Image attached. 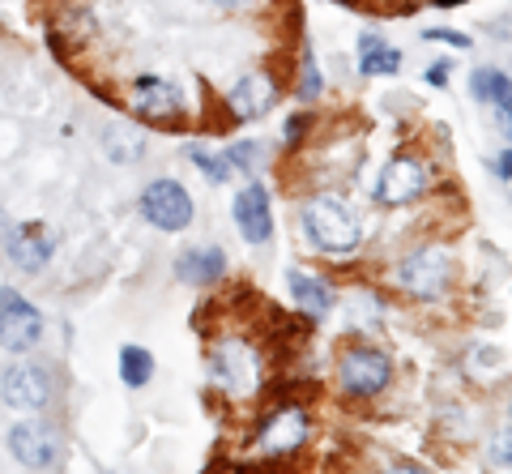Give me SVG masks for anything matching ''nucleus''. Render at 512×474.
Here are the masks:
<instances>
[{
	"mask_svg": "<svg viewBox=\"0 0 512 474\" xmlns=\"http://www.w3.org/2000/svg\"><path fill=\"white\" fill-rule=\"evenodd\" d=\"M222 274H227V257H222V248H188V252L175 257V278L197 282V287L218 282Z\"/></svg>",
	"mask_w": 512,
	"mask_h": 474,
	"instance_id": "obj_16",
	"label": "nucleus"
},
{
	"mask_svg": "<svg viewBox=\"0 0 512 474\" xmlns=\"http://www.w3.org/2000/svg\"><path fill=\"white\" fill-rule=\"evenodd\" d=\"M436 9H457V5H466V0H431Z\"/></svg>",
	"mask_w": 512,
	"mask_h": 474,
	"instance_id": "obj_31",
	"label": "nucleus"
},
{
	"mask_svg": "<svg viewBox=\"0 0 512 474\" xmlns=\"http://www.w3.org/2000/svg\"><path fill=\"white\" fill-rule=\"evenodd\" d=\"M286 287H291V299L299 304V312H308L312 321L333 312V287L320 274L308 270H286Z\"/></svg>",
	"mask_w": 512,
	"mask_h": 474,
	"instance_id": "obj_15",
	"label": "nucleus"
},
{
	"mask_svg": "<svg viewBox=\"0 0 512 474\" xmlns=\"http://www.w3.org/2000/svg\"><path fill=\"white\" fill-rule=\"evenodd\" d=\"M0 398L13 410H43L47 398H52V381H47V372L35 368V363H18V368H9L0 376Z\"/></svg>",
	"mask_w": 512,
	"mask_h": 474,
	"instance_id": "obj_10",
	"label": "nucleus"
},
{
	"mask_svg": "<svg viewBox=\"0 0 512 474\" xmlns=\"http://www.w3.org/2000/svg\"><path fill=\"white\" fill-rule=\"evenodd\" d=\"M231 214H235V227L248 244H265L269 235H274V210H269V188L265 184L252 180V184L239 188Z\"/></svg>",
	"mask_w": 512,
	"mask_h": 474,
	"instance_id": "obj_9",
	"label": "nucleus"
},
{
	"mask_svg": "<svg viewBox=\"0 0 512 474\" xmlns=\"http://www.w3.org/2000/svg\"><path fill=\"white\" fill-rule=\"evenodd\" d=\"M303 440H308V415H303L299 406H278L274 415L265 419L256 445H261L265 457H291L303 449Z\"/></svg>",
	"mask_w": 512,
	"mask_h": 474,
	"instance_id": "obj_8",
	"label": "nucleus"
},
{
	"mask_svg": "<svg viewBox=\"0 0 512 474\" xmlns=\"http://www.w3.org/2000/svg\"><path fill=\"white\" fill-rule=\"evenodd\" d=\"M423 39H436V43H448V47H461V52H466V47H474V39H470V35H461V30H427Z\"/></svg>",
	"mask_w": 512,
	"mask_h": 474,
	"instance_id": "obj_24",
	"label": "nucleus"
},
{
	"mask_svg": "<svg viewBox=\"0 0 512 474\" xmlns=\"http://www.w3.org/2000/svg\"><path fill=\"white\" fill-rule=\"evenodd\" d=\"M487 103H495V112L504 120V133L512 141V77L500 69H487Z\"/></svg>",
	"mask_w": 512,
	"mask_h": 474,
	"instance_id": "obj_19",
	"label": "nucleus"
},
{
	"mask_svg": "<svg viewBox=\"0 0 512 474\" xmlns=\"http://www.w3.org/2000/svg\"><path fill=\"white\" fill-rule=\"evenodd\" d=\"M210 376H214V385L227 393V398L244 402V398H252V393L261 389V355H256V346L239 342V338L218 342L210 351Z\"/></svg>",
	"mask_w": 512,
	"mask_h": 474,
	"instance_id": "obj_2",
	"label": "nucleus"
},
{
	"mask_svg": "<svg viewBox=\"0 0 512 474\" xmlns=\"http://www.w3.org/2000/svg\"><path fill=\"white\" fill-rule=\"evenodd\" d=\"M274 99H278V86L269 82V73H244L231 86L227 107H231L235 120H256V116H265L269 107H274Z\"/></svg>",
	"mask_w": 512,
	"mask_h": 474,
	"instance_id": "obj_13",
	"label": "nucleus"
},
{
	"mask_svg": "<svg viewBox=\"0 0 512 474\" xmlns=\"http://www.w3.org/2000/svg\"><path fill=\"white\" fill-rule=\"evenodd\" d=\"M43 338V316L39 308L22 299L18 291H0V346L13 355L30 351Z\"/></svg>",
	"mask_w": 512,
	"mask_h": 474,
	"instance_id": "obj_5",
	"label": "nucleus"
},
{
	"mask_svg": "<svg viewBox=\"0 0 512 474\" xmlns=\"http://www.w3.org/2000/svg\"><path fill=\"white\" fill-rule=\"evenodd\" d=\"M491 462L495 466H512V432H500L491 440Z\"/></svg>",
	"mask_w": 512,
	"mask_h": 474,
	"instance_id": "obj_23",
	"label": "nucleus"
},
{
	"mask_svg": "<svg viewBox=\"0 0 512 474\" xmlns=\"http://www.w3.org/2000/svg\"><path fill=\"white\" fill-rule=\"evenodd\" d=\"M154 376V355L146 346H120V381L128 389H141Z\"/></svg>",
	"mask_w": 512,
	"mask_h": 474,
	"instance_id": "obj_18",
	"label": "nucleus"
},
{
	"mask_svg": "<svg viewBox=\"0 0 512 474\" xmlns=\"http://www.w3.org/2000/svg\"><path fill=\"white\" fill-rule=\"evenodd\" d=\"M133 112L146 116V120H158V124H171L184 112V99L171 82H163V77H137L133 82Z\"/></svg>",
	"mask_w": 512,
	"mask_h": 474,
	"instance_id": "obj_12",
	"label": "nucleus"
},
{
	"mask_svg": "<svg viewBox=\"0 0 512 474\" xmlns=\"http://www.w3.org/2000/svg\"><path fill=\"white\" fill-rule=\"evenodd\" d=\"M448 278H453V261H448L444 248H419L397 265V287L419 295V299H436L444 295Z\"/></svg>",
	"mask_w": 512,
	"mask_h": 474,
	"instance_id": "obj_4",
	"label": "nucleus"
},
{
	"mask_svg": "<svg viewBox=\"0 0 512 474\" xmlns=\"http://www.w3.org/2000/svg\"><path fill=\"white\" fill-rule=\"evenodd\" d=\"M316 90H320L316 65H312V56H303V86H299V94H303V99H316Z\"/></svg>",
	"mask_w": 512,
	"mask_h": 474,
	"instance_id": "obj_25",
	"label": "nucleus"
},
{
	"mask_svg": "<svg viewBox=\"0 0 512 474\" xmlns=\"http://www.w3.org/2000/svg\"><path fill=\"white\" fill-rule=\"evenodd\" d=\"M9 449L30 470H47V466L60 462V436L52 432V423H43V419L18 423V428L9 432Z\"/></svg>",
	"mask_w": 512,
	"mask_h": 474,
	"instance_id": "obj_7",
	"label": "nucleus"
},
{
	"mask_svg": "<svg viewBox=\"0 0 512 474\" xmlns=\"http://www.w3.org/2000/svg\"><path fill=\"white\" fill-rule=\"evenodd\" d=\"M303 129H308V116H295V120H286V137H291V146L303 137Z\"/></svg>",
	"mask_w": 512,
	"mask_h": 474,
	"instance_id": "obj_27",
	"label": "nucleus"
},
{
	"mask_svg": "<svg viewBox=\"0 0 512 474\" xmlns=\"http://www.w3.org/2000/svg\"><path fill=\"white\" fill-rule=\"evenodd\" d=\"M427 193V167L419 158H393L376 184V201L384 205H410Z\"/></svg>",
	"mask_w": 512,
	"mask_h": 474,
	"instance_id": "obj_11",
	"label": "nucleus"
},
{
	"mask_svg": "<svg viewBox=\"0 0 512 474\" xmlns=\"http://www.w3.org/2000/svg\"><path fill=\"white\" fill-rule=\"evenodd\" d=\"M495 171H500V180H512V150H504L495 158Z\"/></svg>",
	"mask_w": 512,
	"mask_h": 474,
	"instance_id": "obj_28",
	"label": "nucleus"
},
{
	"mask_svg": "<svg viewBox=\"0 0 512 474\" xmlns=\"http://www.w3.org/2000/svg\"><path fill=\"white\" fill-rule=\"evenodd\" d=\"M338 381L350 398H376V393L393 381V359L372 346H350L338 363Z\"/></svg>",
	"mask_w": 512,
	"mask_h": 474,
	"instance_id": "obj_3",
	"label": "nucleus"
},
{
	"mask_svg": "<svg viewBox=\"0 0 512 474\" xmlns=\"http://www.w3.org/2000/svg\"><path fill=\"white\" fill-rule=\"evenodd\" d=\"M5 252H9V261L18 265V270L39 274L43 265L52 261L56 244H52V235H47L43 227H13V231L5 235Z\"/></svg>",
	"mask_w": 512,
	"mask_h": 474,
	"instance_id": "obj_14",
	"label": "nucleus"
},
{
	"mask_svg": "<svg viewBox=\"0 0 512 474\" xmlns=\"http://www.w3.org/2000/svg\"><path fill=\"white\" fill-rule=\"evenodd\" d=\"M402 69V52L397 47H389L380 35H363L359 39V73L367 77H389Z\"/></svg>",
	"mask_w": 512,
	"mask_h": 474,
	"instance_id": "obj_17",
	"label": "nucleus"
},
{
	"mask_svg": "<svg viewBox=\"0 0 512 474\" xmlns=\"http://www.w3.org/2000/svg\"><path fill=\"white\" fill-rule=\"evenodd\" d=\"M303 235L312 240L316 252H333V257H346L355 252L359 240H363V227L355 210L342 201V197H312L303 205Z\"/></svg>",
	"mask_w": 512,
	"mask_h": 474,
	"instance_id": "obj_1",
	"label": "nucleus"
},
{
	"mask_svg": "<svg viewBox=\"0 0 512 474\" xmlns=\"http://www.w3.org/2000/svg\"><path fill=\"white\" fill-rule=\"evenodd\" d=\"M141 214L146 223H154L158 231H184L192 223V197L184 184L175 180H154L141 193Z\"/></svg>",
	"mask_w": 512,
	"mask_h": 474,
	"instance_id": "obj_6",
	"label": "nucleus"
},
{
	"mask_svg": "<svg viewBox=\"0 0 512 474\" xmlns=\"http://www.w3.org/2000/svg\"><path fill=\"white\" fill-rule=\"evenodd\" d=\"M141 150H146L141 133H133V129H116V124L107 129V154L116 158V163H133V158H141Z\"/></svg>",
	"mask_w": 512,
	"mask_h": 474,
	"instance_id": "obj_20",
	"label": "nucleus"
},
{
	"mask_svg": "<svg viewBox=\"0 0 512 474\" xmlns=\"http://www.w3.org/2000/svg\"><path fill=\"white\" fill-rule=\"evenodd\" d=\"M227 158H231V163H235V167H244V171H252V163H256V158H261V150H256V146H252V141H235V146L227 150Z\"/></svg>",
	"mask_w": 512,
	"mask_h": 474,
	"instance_id": "obj_22",
	"label": "nucleus"
},
{
	"mask_svg": "<svg viewBox=\"0 0 512 474\" xmlns=\"http://www.w3.org/2000/svg\"><path fill=\"white\" fill-rule=\"evenodd\" d=\"M210 5H218V9H256L261 0H210Z\"/></svg>",
	"mask_w": 512,
	"mask_h": 474,
	"instance_id": "obj_29",
	"label": "nucleus"
},
{
	"mask_svg": "<svg viewBox=\"0 0 512 474\" xmlns=\"http://www.w3.org/2000/svg\"><path fill=\"white\" fill-rule=\"evenodd\" d=\"M474 99H487V69L474 73Z\"/></svg>",
	"mask_w": 512,
	"mask_h": 474,
	"instance_id": "obj_30",
	"label": "nucleus"
},
{
	"mask_svg": "<svg viewBox=\"0 0 512 474\" xmlns=\"http://www.w3.org/2000/svg\"><path fill=\"white\" fill-rule=\"evenodd\" d=\"M188 158L197 163L201 171H205V180H231V171H235V163L227 154H210V150H201V146H188Z\"/></svg>",
	"mask_w": 512,
	"mask_h": 474,
	"instance_id": "obj_21",
	"label": "nucleus"
},
{
	"mask_svg": "<svg viewBox=\"0 0 512 474\" xmlns=\"http://www.w3.org/2000/svg\"><path fill=\"white\" fill-rule=\"evenodd\" d=\"M448 73H453V69H448V60H436V65L427 69V82L431 86H448Z\"/></svg>",
	"mask_w": 512,
	"mask_h": 474,
	"instance_id": "obj_26",
	"label": "nucleus"
}]
</instances>
